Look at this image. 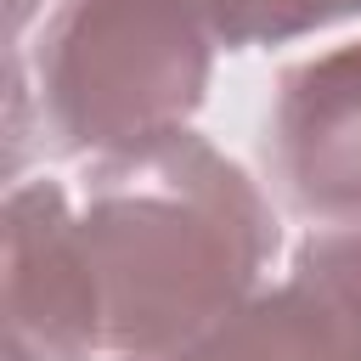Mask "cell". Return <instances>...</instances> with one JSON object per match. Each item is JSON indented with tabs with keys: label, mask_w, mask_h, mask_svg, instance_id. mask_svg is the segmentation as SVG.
I'll list each match as a JSON object with an SVG mask.
<instances>
[{
	"label": "cell",
	"mask_w": 361,
	"mask_h": 361,
	"mask_svg": "<svg viewBox=\"0 0 361 361\" xmlns=\"http://www.w3.org/2000/svg\"><path fill=\"white\" fill-rule=\"evenodd\" d=\"M79 237L102 293V344L158 355L254 293L276 254V214L243 164L169 130L96 158Z\"/></svg>",
	"instance_id": "obj_1"
},
{
	"label": "cell",
	"mask_w": 361,
	"mask_h": 361,
	"mask_svg": "<svg viewBox=\"0 0 361 361\" xmlns=\"http://www.w3.org/2000/svg\"><path fill=\"white\" fill-rule=\"evenodd\" d=\"M214 34L186 0H62L34 51L45 135L62 152H124L186 130Z\"/></svg>",
	"instance_id": "obj_2"
},
{
	"label": "cell",
	"mask_w": 361,
	"mask_h": 361,
	"mask_svg": "<svg viewBox=\"0 0 361 361\" xmlns=\"http://www.w3.org/2000/svg\"><path fill=\"white\" fill-rule=\"evenodd\" d=\"M0 316L6 361H90L102 344V293L79 237V214L56 180L11 186L0 209Z\"/></svg>",
	"instance_id": "obj_3"
},
{
	"label": "cell",
	"mask_w": 361,
	"mask_h": 361,
	"mask_svg": "<svg viewBox=\"0 0 361 361\" xmlns=\"http://www.w3.org/2000/svg\"><path fill=\"white\" fill-rule=\"evenodd\" d=\"M124 361H361V226L310 231L271 293H248L197 338Z\"/></svg>",
	"instance_id": "obj_4"
},
{
	"label": "cell",
	"mask_w": 361,
	"mask_h": 361,
	"mask_svg": "<svg viewBox=\"0 0 361 361\" xmlns=\"http://www.w3.org/2000/svg\"><path fill=\"white\" fill-rule=\"evenodd\" d=\"M265 164L299 214L361 226V45L322 51L282 73Z\"/></svg>",
	"instance_id": "obj_5"
},
{
	"label": "cell",
	"mask_w": 361,
	"mask_h": 361,
	"mask_svg": "<svg viewBox=\"0 0 361 361\" xmlns=\"http://www.w3.org/2000/svg\"><path fill=\"white\" fill-rule=\"evenodd\" d=\"M214 45L248 51V45H282L299 34H316L327 23L361 17V0H186Z\"/></svg>",
	"instance_id": "obj_6"
},
{
	"label": "cell",
	"mask_w": 361,
	"mask_h": 361,
	"mask_svg": "<svg viewBox=\"0 0 361 361\" xmlns=\"http://www.w3.org/2000/svg\"><path fill=\"white\" fill-rule=\"evenodd\" d=\"M28 6H34V0H11V34L23 28V17H28Z\"/></svg>",
	"instance_id": "obj_7"
}]
</instances>
